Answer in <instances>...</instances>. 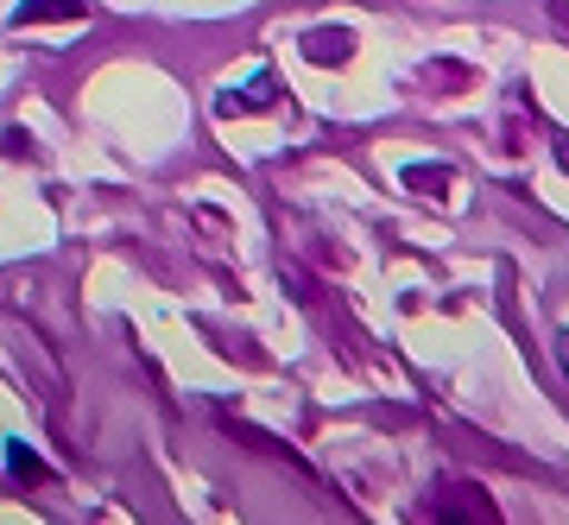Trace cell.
<instances>
[{
    "label": "cell",
    "instance_id": "obj_7",
    "mask_svg": "<svg viewBox=\"0 0 569 525\" xmlns=\"http://www.w3.org/2000/svg\"><path fill=\"white\" fill-rule=\"evenodd\" d=\"M557 165H563V171H569V146H557Z\"/></svg>",
    "mask_w": 569,
    "mask_h": 525
},
{
    "label": "cell",
    "instance_id": "obj_2",
    "mask_svg": "<svg viewBox=\"0 0 569 525\" xmlns=\"http://www.w3.org/2000/svg\"><path fill=\"white\" fill-rule=\"evenodd\" d=\"M298 51H305L310 63H348L355 58V26H310L305 39H298Z\"/></svg>",
    "mask_w": 569,
    "mask_h": 525
},
{
    "label": "cell",
    "instance_id": "obj_4",
    "mask_svg": "<svg viewBox=\"0 0 569 525\" xmlns=\"http://www.w3.org/2000/svg\"><path fill=\"white\" fill-rule=\"evenodd\" d=\"M399 184H406V190H418V197H449L456 171H449V165H406V171H399Z\"/></svg>",
    "mask_w": 569,
    "mask_h": 525
},
{
    "label": "cell",
    "instance_id": "obj_6",
    "mask_svg": "<svg viewBox=\"0 0 569 525\" xmlns=\"http://www.w3.org/2000/svg\"><path fill=\"white\" fill-rule=\"evenodd\" d=\"M7 468H13L20 482H51V468H44V463H39V456H32L26 444H13V449H7Z\"/></svg>",
    "mask_w": 569,
    "mask_h": 525
},
{
    "label": "cell",
    "instance_id": "obj_5",
    "mask_svg": "<svg viewBox=\"0 0 569 525\" xmlns=\"http://www.w3.org/2000/svg\"><path fill=\"white\" fill-rule=\"evenodd\" d=\"M425 82L430 89H437V82H443V96H456V89H468V82H475V70H468V63H425Z\"/></svg>",
    "mask_w": 569,
    "mask_h": 525
},
{
    "label": "cell",
    "instance_id": "obj_1",
    "mask_svg": "<svg viewBox=\"0 0 569 525\" xmlns=\"http://www.w3.org/2000/svg\"><path fill=\"white\" fill-rule=\"evenodd\" d=\"M279 96H284V82L272 77V70H260V77H247L241 89H228V96L216 101V115H222V121H234V115H260V108H272Z\"/></svg>",
    "mask_w": 569,
    "mask_h": 525
},
{
    "label": "cell",
    "instance_id": "obj_3",
    "mask_svg": "<svg viewBox=\"0 0 569 525\" xmlns=\"http://www.w3.org/2000/svg\"><path fill=\"white\" fill-rule=\"evenodd\" d=\"M58 20H82V0H20L13 26H58Z\"/></svg>",
    "mask_w": 569,
    "mask_h": 525
}]
</instances>
